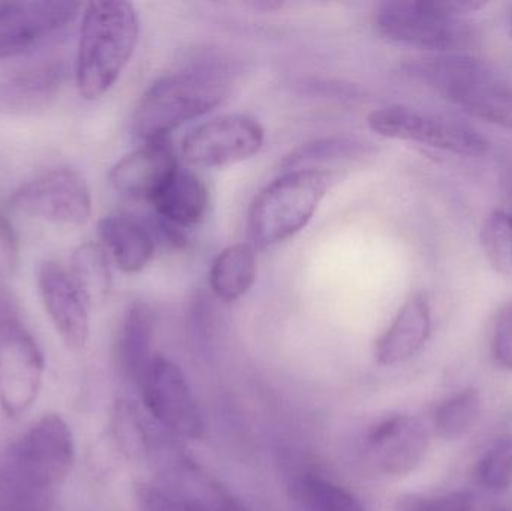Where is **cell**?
I'll return each instance as SVG.
<instances>
[{
  "label": "cell",
  "instance_id": "6da1fadb",
  "mask_svg": "<svg viewBox=\"0 0 512 511\" xmlns=\"http://www.w3.org/2000/svg\"><path fill=\"white\" fill-rule=\"evenodd\" d=\"M233 84L230 69L218 63H198L158 78L135 108V135L146 143L165 140L170 132L224 104Z\"/></svg>",
  "mask_w": 512,
  "mask_h": 511
},
{
  "label": "cell",
  "instance_id": "7a4b0ae2",
  "mask_svg": "<svg viewBox=\"0 0 512 511\" xmlns=\"http://www.w3.org/2000/svg\"><path fill=\"white\" fill-rule=\"evenodd\" d=\"M140 36V18L123 0L90 2L84 11L75 77L80 95L102 98L128 66Z\"/></svg>",
  "mask_w": 512,
  "mask_h": 511
},
{
  "label": "cell",
  "instance_id": "3957f363",
  "mask_svg": "<svg viewBox=\"0 0 512 511\" xmlns=\"http://www.w3.org/2000/svg\"><path fill=\"white\" fill-rule=\"evenodd\" d=\"M343 173L328 168L285 171L265 186L248 213L249 236L258 248H270L300 233Z\"/></svg>",
  "mask_w": 512,
  "mask_h": 511
},
{
  "label": "cell",
  "instance_id": "277c9868",
  "mask_svg": "<svg viewBox=\"0 0 512 511\" xmlns=\"http://www.w3.org/2000/svg\"><path fill=\"white\" fill-rule=\"evenodd\" d=\"M409 78L484 122L512 131V87L484 63L459 54L412 60Z\"/></svg>",
  "mask_w": 512,
  "mask_h": 511
},
{
  "label": "cell",
  "instance_id": "5b68a950",
  "mask_svg": "<svg viewBox=\"0 0 512 511\" xmlns=\"http://www.w3.org/2000/svg\"><path fill=\"white\" fill-rule=\"evenodd\" d=\"M71 429L62 417L48 414L36 422L0 459V477L48 495L68 477L74 464Z\"/></svg>",
  "mask_w": 512,
  "mask_h": 511
},
{
  "label": "cell",
  "instance_id": "8992f818",
  "mask_svg": "<svg viewBox=\"0 0 512 511\" xmlns=\"http://www.w3.org/2000/svg\"><path fill=\"white\" fill-rule=\"evenodd\" d=\"M376 32L394 44L451 53L468 47L472 32L448 12L445 0H390L376 6Z\"/></svg>",
  "mask_w": 512,
  "mask_h": 511
},
{
  "label": "cell",
  "instance_id": "52a82bcc",
  "mask_svg": "<svg viewBox=\"0 0 512 511\" xmlns=\"http://www.w3.org/2000/svg\"><path fill=\"white\" fill-rule=\"evenodd\" d=\"M17 212L65 227H80L92 216V194L74 168H54L21 185L12 194Z\"/></svg>",
  "mask_w": 512,
  "mask_h": 511
},
{
  "label": "cell",
  "instance_id": "ba28073f",
  "mask_svg": "<svg viewBox=\"0 0 512 511\" xmlns=\"http://www.w3.org/2000/svg\"><path fill=\"white\" fill-rule=\"evenodd\" d=\"M367 125L381 137L424 144L454 155L481 156L489 149L486 138L469 126L403 105H390L373 111L367 117Z\"/></svg>",
  "mask_w": 512,
  "mask_h": 511
},
{
  "label": "cell",
  "instance_id": "9c48e42d",
  "mask_svg": "<svg viewBox=\"0 0 512 511\" xmlns=\"http://www.w3.org/2000/svg\"><path fill=\"white\" fill-rule=\"evenodd\" d=\"M140 389L147 411L164 431L188 440L203 437V414L176 363L155 354Z\"/></svg>",
  "mask_w": 512,
  "mask_h": 511
},
{
  "label": "cell",
  "instance_id": "30bf717a",
  "mask_svg": "<svg viewBox=\"0 0 512 511\" xmlns=\"http://www.w3.org/2000/svg\"><path fill=\"white\" fill-rule=\"evenodd\" d=\"M264 140V128L254 117L227 114L192 129L183 138L182 155L194 167H228L255 156Z\"/></svg>",
  "mask_w": 512,
  "mask_h": 511
},
{
  "label": "cell",
  "instance_id": "8fae6325",
  "mask_svg": "<svg viewBox=\"0 0 512 511\" xmlns=\"http://www.w3.org/2000/svg\"><path fill=\"white\" fill-rule=\"evenodd\" d=\"M45 362L33 336L17 321L0 323V404L8 416L26 413L38 398Z\"/></svg>",
  "mask_w": 512,
  "mask_h": 511
},
{
  "label": "cell",
  "instance_id": "7c38bea8",
  "mask_svg": "<svg viewBox=\"0 0 512 511\" xmlns=\"http://www.w3.org/2000/svg\"><path fill=\"white\" fill-rule=\"evenodd\" d=\"M83 3L59 0L0 2V60L26 53L80 14Z\"/></svg>",
  "mask_w": 512,
  "mask_h": 511
},
{
  "label": "cell",
  "instance_id": "4fadbf2b",
  "mask_svg": "<svg viewBox=\"0 0 512 511\" xmlns=\"http://www.w3.org/2000/svg\"><path fill=\"white\" fill-rule=\"evenodd\" d=\"M39 296L45 311L69 350L81 351L90 335L92 303L57 261H44L38 270Z\"/></svg>",
  "mask_w": 512,
  "mask_h": 511
},
{
  "label": "cell",
  "instance_id": "5bb4252c",
  "mask_svg": "<svg viewBox=\"0 0 512 511\" xmlns=\"http://www.w3.org/2000/svg\"><path fill=\"white\" fill-rule=\"evenodd\" d=\"M429 435L420 420L396 414L373 426L366 438L367 456L387 476H408L421 464Z\"/></svg>",
  "mask_w": 512,
  "mask_h": 511
},
{
  "label": "cell",
  "instance_id": "9a60e30c",
  "mask_svg": "<svg viewBox=\"0 0 512 511\" xmlns=\"http://www.w3.org/2000/svg\"><path fill=\"white\" fill-rule=\"evenodd\" d=\"M177 171V158L168 141H150L111 168L110 183L120 194L150 203Z\"/></svg>",
  "mask_w": 512,
  "mask_h": 511
},
{
  "label": "cell",
  "instance_id": "2e32d148",
  "mask_svg": "<svg viewBox=\"0 0 512 511\" xmlns=\"http://www.w3.org/2000/svg\"><path fill=\"white\" fill-rule=\"evenodd\" d=\"M432 330V311L426 294H415L397 312L396 318L376 342L379 365L408 362L426 344Z\"/></svg>",
  "mask_w": 512,
  "mask_h": 511
},
{
  "label": "cell",
  "instance_id": "e0dca14e",
  "mask_svg": "<svg viewBox=\"0 0 512 511\" xmlns=\"http://www.w3.org/2000/svg\"><path fill=\"white\" fill-rule=\"evenodd\" d=\"M155 312L149 303L135 300L126 308L116 339L117 366L126 380L140 387L152 353Z\"/></svg>",
  "mask_w": 512,
  "mask_h": 511
},
{
  "label": "cell",
  "instance_id": "ac0fdd59",
  "mask_svg": "<svg viewBox=\"0 0 512 511\" xmlns=\"http://www.w3.org/2000/svg\"><path fill=\"white\" fill-rule=\"evenodd\" d=\"M98 234L122 272H141L155 254V239L149 228L126 213L104 216L98 222Z\"/></svg>",
  "mask_w": 512,
  "mask_h": 511
},
{
  "label": "cell",
  "instance_id": "d6986e66",
  "mask_svg": "<svg viewBox=\"0 0 512 511\" xmlns=\"http://www.w3.org/2000/svg\"><path fill=\"white\" fill-rule=\"evenodd\" d=\"M150 203L162 221L177 228H191L206 216L210 192L197 174L179 170Z\"/></svg>",
  "mask_w": 512,
  "mask_h": 511
},
{
  "label": "cell",
  "instance_id": "ffe728a7",
  "mask_svg": "<svg viewBox=\"0 0 512 511\" xmlns=\"http://www.w3.org/2000/svg\"><path fill=\"white\" fill-rule=\"evenodd\" d=\"M62 81L63 69L57 63L24 69L0 84V110L24 113L47 107L59 93Z\"/></svg>",
  "mask_w": 512,
  "mask_h": 511
},
{
  "label": "cell",
  "instance_id": "44dd1931",
  "mask_svg": "<svg viewBox=\"0 0 512 511\" xmlns=\"http://www.w3.org/2000/svg\"><path fill=\"white\" fill-rule=\"evenodd\" d=\"M376 149L370 141L348 135L318 138L297 147L283 158L280 167L283 171L322 168L336 162H363L375 156Z\"/></svg>",
  "mask_w": 512,
  "mask_h": 511
},
{
  "label": "cell",
  "instance_id": "7402d4cb",
  "mask_svg": "<svg viewBox=\"0 0 512 511\" xmlns=\"http://www.w3.org/2000/svg\"><path fill=\"white\" fill-rule=\"evenodd\" d=\"M256 255L246 243L228 246L213 261L210 269V287L224 302H236L245 296L256 281Z\"/></svg>",
  "mask_w": 512,
  "mask_h": 511
},
{
  "label": "cell",
  "instance_id": "603a6c76",
  "mask_svg": "<svg viewBox=\"0 0 512 511\" xmlns=\"http://www.w3.org/2000/svg\"><path fill=\"white\" fill-rule=\"evenodd\" d=\"M291 497L306 511H366L351 492L313 474H301L292 480Z\"/></svg>",
  "mask_w": 512,
  "mask_h": 511
},
{
  "label": "cell",
  "instance_id": "cb8c5ba5",
  "mask_svg": "<svg viewBox=\"0 0 512 511\" xmlns=\"http://www.w3.org/2000/svg\"><path fill=\"white\" fill-rule=\"evenodd\" d=\"M68 272L92 305L96 300L105 299L110 293L113 278L107 254L102 246L96 243L78 246L72 254Z\"/></svg>",
  "mask_w": 512,
  "mask_h": 511
},
{
  "label": "cell",
  "instance_id": "d4e9b609",
  "mask_svg": "<svg viewBox=\"0 0 512 511\" xmlns=\"http://www.w3.org/2000/svg\"><path fill=\"white\" fill-rule=\"evenodd\" d=\"M480 393L465 389L439 405L435 413V429L439 437L456 440L474 429L480 419Z\"/></svg>",
  "mask_w": 512,
  "mask_h": 511
},
{
  "label": "cell",
  "instance_id": "484cf974",
  "mask_svg": "<svg viewBox=\"0 0 512 511\" xmlns=\"http://www.w3.org/2000/svg\"><path fill=\"white\" fill-rule=\"evenodd\" d=\"M481 246L499 275L512 276V215L505 210L489 213L481 228Z\"/></svg>",
  "mask_w": 512,
  "mask_h": 511
},
{
  "label": "cell",
  "instance_id": "4316f807",
  "mask_svg": "<svg viewBox=\"0 0 512 511\" xmlns=\"http://www.w3.org/2000/svg\"><path fill=\"white\" fill-rule=\"evenodd\" d=\"M477 479L489 491L502 492L512 485V435L496 441L481 458Z\"/></svg>",
  "mask_w": 512,
  "mask_h": 511
},
{
  "label": "cell",
  "instance_id": "83f0119b",
  "mask_svg": "<svg viewBox=\"0 0 512 511\" xmlns=\"http://www.w3.org/2000/svg\"><path fill=\"white\" fill-rule=\"evenodd\" d=\"M492 351L496 362L512 371V302L505 303L493 318Z\"/></svg>",
  "mask_w": 512,
  "mask_h": 511
},
{
  "label": "cell",
  "instance_id": "f1b7e54d",
  "mask_svg": "<svg viewBox=\"0 0 512 511\" xmlns=\"http://www.w3.org/2000/svg\"><path fill=\"white\" fill-rule=\"evenodd\" d=\"M20 258L18 237L11 222L0 212V270L12 272L17 267Z\"/></svg>",
  "mask_w": 512,
  "mask_h": 511
},
{
  "label": "cell",
  "instance_id": "f546056e",
  "mask_svg": "<svg viewBox=\"0 0 512 511\" xmlns=\"http://www.w3.org/2000/svg\"><path fill=\"white\" fill-rule=\"evenodd\" d=\"M474 497L468 492H456L447 497L438 498L430 503L421 504L412 511H474Z\"/></svg>",
  "mask_w": 512,
  "mask_h": 511
},
{
  "label": "cell",
  "instance_id": "4dcf8cb0",
  "mask_svg": "<svg viewBox=\"0 0 512 511\" xmlns=\"http://www.w3.org/2000/svg\"><path fill=\"white\" fill-rule=\"evenodd\" d=\"M216 489H218V491L213 492L206 503L209 511H248L245 504H243L239 498L225 491L222 486H218Z\"/></svg>",
  "mask_w": 512,
  "mask_h": 511
},
{
  "label": "cell",
  "instance_id": "1f68e13d",
  "mask_svg": "<svg viewBox=\"0 0 512 511\" xmlns=\"http://www.w3.org/2000/svg\"><path fill=\"white\" fill-rule=\"evenodd\" d=\"M510 36L512 39V14H511V18H510Z\"/></svg>",
  "mask_w": 512,
  "mask_h": 511
},
{
  "label": "cell",
  "instance_id": "d6a6232c",
  "mask_svg": "<svg viewBox=\"0 0 512 511\" xmlns=\"http://www.w3.org/2000/svg\"><path fill=\"white\" fill-rule=\"evenodd\" d=\"M499 511H512V510H499Z\"/></svg>",
  "mask_w": 512,
  "mask_h": 511
}]
</instances>
